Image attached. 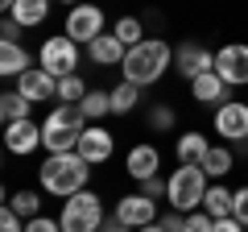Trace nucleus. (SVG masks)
Here are the masks:
<instances>
[{"label": "nucleus", "instance_id": "obj_22", "mask_svg": "<svg viewBox=\"0 0 248 232\" xmlns=\"http://www.w3.org/2000/svg\"><path fill=\"white\" fill-rule=\"evenodd\" d=\"M29 108H33V99H25L21 91H4V96H0V116H4V125L29 120Z\"/></svg>", "mask_w": 248, "mask_h": 232}, {"label": "nucleus", "instance_id": "obj_16", "mask_svg": "<svg viewBox=\"0 0 248 232\" xmlns=\"http://www.w3.org/2000/svg\"><path fill=\"white\" fill-rule=\"evenodd\" d=\"M228 83H223L219 79V75H215V71H207V75H199V79L195 83H190V96H195L199 99V104H211V108H223V104H228Z\"/></svg>", "mask_w": 248, "mask_h": 232}, {"label": "nucleus", "instance_id": "obj_33", "mask_svg": "<svg viewBox=\"0 0 248 232\" xmlns=\"http://www.w3.org/2000/svg\"><path fill=\"white\" fill-rule=\"evenodd\" d=\"M0 232H25V220H21L13 207H4V212H0Z\"/></svg>", "mask_w": 248, "mask_h": 232}, {"label": "nucleus", "instance_id": "obj_4", "mask_svg": "<svg viewBox=\"0 0 248 232\" xmlns=\"http://www.w3.org/2000/svg\"><path fill=\"white\" fill-rule=\"evenodd\" d=\"M166 199H170V207L182 212V215L203 212V199H207V174H203V166H178L174 174H170Z\"/></svg>", "mask_w": 248, "mask_h": 232}, {"label": "nucleus", "instance_id": "obj_26", "mask_svg": "<svg viewBox=\"0 0 248 232\" xmlns=\"http://www.w3.org/2000/svg\"><path fill=\"white\" fill-rule=\"evenodd\" d=\"M4 207H13L25 224L33 220V215H42V199H37L33 191H17V195H9V199H4Z\"/></svg>", "mask_w": 248, "mask_h": 232}, {"label": "nucleus", "instance_id": "obj_29", "mask_svg": "<svg viewBox=\"0 0 248 232\" xmlns=\"http://www.w3.org/2000/svg\"><path fill=\"white\" fill-rule=\"evenodd\" d=\"M149 125H153V129H161V133H166V129H174V108L153 104V108H149Z\"/></svg>", "mask_w": 248, "mask_h": 232}, {"label": "nucleus", "instance_id": "obj_3", "mask_svg": "<svg viewBox=\"0 0 248 232\" xmlns=\"http://www.w3.org/2000/svg\"><path fill=\"white\" fill-rule=\"evenodd\" d=\"M83 129H87V120H83L79 104H58L42 120V145L50 153H75V149H79Z\"/></svg>", "mask_w": 248, "mask_h": 232}, {"label": "nucleus", "instance_id": "obj_30", "mask_svg": "<svg viewBox=\"0 0 248 232\" xmlns=\"http://www.w3.org/2000/svg\"><path fill=\"white\" fill-rule=\"evenodd\" d=\"M182 232H215V220H211L207 212H190V215H186V228H182Z\"/></svg>", "mask_w": 248, "mask_h": 232}, {"label": "nucleus", "instance_id": "obj_9", "mask_svg": "<svg viewBox=\"0 0 248 232\" xmlns=\"http://www.w3.org/2000/svg\"><path fill=\"white\" fill-rule=\"evenodd\" d=\"M174 66H178V75H182L186 83H195L199 75L215 71V54L207 50V46H199V42H178L174 46Z\"/></svg>", "mask_w": 248, "mask_h": 232}, {"label": "nucleus", "instance_id": "obj_1", "mask_svg": "<svg viewBox=\"0 0 248 232\" xmlns=\"http://www.w3.org/2000/svg\"><path fill=\"white\" fill-rule=\"evenodd\" d=\"M87 174H91V162L79 158V153H50L37 166L42 191L46 195H58V199H71L79 191H87Z\"/></svg>", "mask_w": 248, "mask_h": 232}, {"label": "nucleus", "instance_id": "obj_28", "mask_svg": "<svg viewBox=\"0 0 248 232\" xmlns=\"http://www.w3.org/2000/svg\"><path fill=\"white\" fill-rule=\"evenodd\" d=\"M83 96H87V83L79 75H62L58 79V104H83Z\"/></svg>", "mask_w": 248, "mask_h": 232}, {"label": "nucleus", "instance_id": "obj_27", "mask_svg": "<svg viewBox=\"0 0 248 232\" xmlns=\"http://www.w3.org/2000/svg\"><path fill=\"white\" fill-rule=\"evenodd\" d=\"M232 166H236V162H232V153L223 149V145H211V153L203 158V174L207 179H223Z\"/></svg>", "mask_w": 248, "mask_h": 232}, {"label": "nucleus", "instance_id": "obj_19", "mask_svg": "<svg viewBox=\"0 0 248 232\" xmlns=\"http://www.w3.org/2000/svg\"><path fill=\"white\" fill-rule=\"evenodd\" d=\"M211 153L203 133H182L178 137V166H203V158Z\"/></svg>", "mask_w": 248, "mask_h": 232}, {"label": "nucleus", "instance_id": "obj_2", "mask_svg": "<svg viewBox=\"0 0 248 232\" xmlns=\"http://www.w3.org/2000/svg\"><path fill=\"white\" fill-rule=\"evenodd\" d=\"M124 79L137 83V87H149V83H157L161 75L174 66V46L161 42V37H145L141 46H133V50L124 54Z\"/></svg>", "mask_w": 248, "mask_h": 232}, {"label": "nucleus", "instance_id": "obj_11", "mask_svg": "<svg viewBox=\"0 0 248 232\" xmlns=\"http://www.w3.org/2000/svg\"><path fill=\"white\" fill-rule=\"evenodd\" d=\"M112 215H116L120 224H128V228H149V224H157V203L145 199L141 191H137V195H124L120 203H116Z\"/></svg>", "mask_w": 248, "mask_h": 232}, {"label": "nucleus", "instance_id": "obj_39", "mask_svg": "<svg viewBox=\"0 0 248 232\" xmlns=\"http://www.w3.org/2000/svg\"><path fill=\"white\" fill-rule=\"evenodd\" d=\"M137 232H166L161 224H149V228H137Z\"/></svg>", "mask_w": 248, "mask_h": 232}, {"label": "nucleus", "instance_id": "obj_15", "mask_svg": "<svg viewBox=\"0 0 248 232\" xmlns=\"http://www.w3.org/2000/svg\"><path fill=\"white\" fill-rule=\"evenodd\" d=\"M157 166H161L157 145H133V149H128V158H124V170H128L137 182L153 179V174H157Z\"/></svg>", "mask_w": 248, "mask_h": 232}, {"label": "nucleus", "instance_id": "obj_23", "mask_svg": "<svg viewBox=\"0 0 248 232\" xmlns=\"http://www.w3.org/2000/svg\"><path fill=\"white\" fill-rule=\"evenodd\" d=\"M79 112H83V120H87V125H95L99 116H108V112H112V91H95V87H91L87 96H83Z\"/></svg>", "mask_w": 248, "mask_h": 232}, {"label": "nucleus", "instance_id": "obj_34", "mask_svg": "<svg viewBox=\"0 0 248 232\" xmlns=\"http://www.w3.org/2000/svg\"><path fill=\"white\" fill-rule=\"evenodd\" d=\"M25 232H62V224L50 220V215H33V220L25 224Z\"/></svg>", "mask_w": 248, "mask_h": 232}, {"label": "nucleus", "instance_id": "obj_40", "mask_svg": "<svg viewBox=\"0 0 248 232\" xmlns=\"http://www.w3.org/2000/svg\"><path fill=\"white\" fill-rule=\"evenodd\" d=\"M13 4H17V0H0V9H4V13H13Z\"/></svg>", "mask_w": 248, "mask_h": 232}, {"label": "nucleus", "instance_id": "obj_21", "mask_svg": "<svg viewBox=\"0 0 248 232\" xmlns=\"http://www.w3.org/2000/svg\"><path fill=\"white\" fill-rule=\"evenodd\" d=\"M9 17H17L25 29H33V25H42V21L50 17V0H17Z\"/></svg>", "mask_w": 248, "mask_h": 232}, {"label": "nucleus", "instance_id": "obj_18", "mask_svg": "<svg viewBox=\"0 0 248 232\" xmlns=\"http://www.w3.org/2000/svg\"><path fill=\"white\" fill-rule=\"evenodd\" d=\"M25 71H33V58L21 42H0V75L4 79H21Z\"/></svg>", "mask_w": 248, "mask_h": 232}, {"label": "nucleus", "instance_id": "obj_10", "mask_svg": "<svg viewBox=\"0 0 248 232\" xmlns=\"http://www.w3.org/2000/svg\"><path fill=\"white\" fill-rule=\"evenodd\" d=\"M215 133L223 141H248V99H228L215 108Z\"/></svg>", "mask_w": 248, "mask_h": 232}, {"label": "nucleus", "instance_id": "obj_24", "mask_svg": "<svg viewBox=\"0 0 248 232\" xmlns=\"http://www.w3.org/2000/svg\"><path fill=\"white\" fill-rule=\"evenodd\" d=\"M137 99H141V87H137V83H128V79H120V83L112 87V112H116V116L133 112Z\"/></svg>", "mask_w": 248, "mask_h": 232}, {"label": "nucleus", "instance_id": "obj_13", "mask_svg": "<svg viewBox=\"0 0 248 232\" xmlns=\"http://www.w3.org/2000/svg\"><path fill=\"white\" fill-rule=\"evenodd\" d=\"M37 145H42V125H33V120H17V125H4V149H9V153L25 158V153H33Z\"/></svg>", "mask_w": 248, "mask_h": 232}, {"label": "nucleus", "instance_id": "obj_35", "mask_svg": "<svg viewBox=\"0 0 248 232\" xmlns=\"http://www.w3.org/2000/svg\"><path fill=\"white\" fill-rule=\"evenodd\" d=\"M21 33H25V25H21L17 17H4V25H0V37H4V42H21Z\"/></svg>", "mask_w": 248, "mask_h": 232}, {"label": "nucleus", "instance_id": "obj_36", "mask_svg": "<svg viewBox=\"0 0 248 232\" xmlns=\"http://www.w3.org/2000/svg\"><path fill=\"white\" fill-rule=\"evenodd\" d=\"M157 224H161L166 232H182V228H186V215H182V212H170V215H161Z\"/></svg>", "mask_w": 248, "mask_h": 232}, {"label": "nucleus", "instance_id": "obj_42", "mask_svg": "<svg viewBox=\"0 0 248 232\" xmlns=\"http://www.w3.org/2000/svg\"><path fill=\"white\" fill-rule=\"evenodd\" d=\"M244 145H248V141H244Z\"/></svg>", "mask_w": 248, "mask_h": 232}, {"label": "nucleus", "instance_id": "obj_38", "mask_svg": "<svg viewBox=\"0 0 248 232\" xmlns=\"http://www.w3.org/2000/svg\"><path fill=\"white\" fill-rule=\"evenodd\" d=\"M99 232H128V224H120V220L112 215V220H104V228H99Z\"/></svg>", "mask_w": 248, "mask_h": 232}, {"label": "nucleus", "instance_id": "obj_37", "mask_svg": "<svg viewBox=\"0 0 248 232\" xmlns=\"http://www.w3.org/2000/svg\"><path fill=\"white\" fill-rule=\"evenodd\" d=\"M215 232H244V224L228 215V220H215Z\"/></svg>", "mask_w": 248, "mask_h": 232}, {"label": "nucleus", "instance_id": "obj_7", "mask_svg": "<svg viewBox=\"0 0 248 232\" xmlns=\"http://www.w3.org/2000/svg\"><path fill=\"white\" fill-rule=\"evenodd\" d=\"M215 75L228 87H248V46L244 42H228L215 50Z\"/></svg>", "mask_w": 248, "mask_h": 232}, {"label": "nucleus", "instance_id": "obj_8", "mask_svg": "<svg viewBox=\"0 0 248 232\" xmlns=\"http://www.w3.org/2000/svg\"><path fill=\"white\" fill-rule=\"evenodd\" d=\"M104 33V9L99 4H75L66 13V37L79 46H91L95 37Z\"/></svg>", "mask_w": 248, "mask_h": 232}, {"label": "nucleus", "instance_id": "obj_32", "mask_svg": "<svg viewBox=\"0 0 248 232\" xmlns=\"http://www.w3.org/2000/svg\"><path fill=\"white\" fill-rule=\"evenodd\" d=\"M232 220H240V224L248 228V187L236 191V199H232Z\"/></svg>", "mask_w": 248, "mask_h": 232}, {"label": "nucleus", "instance_id": "obj_20", "mask_svg": "<svg viewBox=\"0 0 248 232\" xmlns=\"http://www.w3.org/2000/svg\"><path fill=\"white\" fill-rule=\"evenodd\" d=\"M232 199H236V191H228L223 182H219V187H207L203 212L211 215V220H228V215H232Z\"/></svg>", "mask_w": 248, "mask_h": 232}, {"label": "nucleus", "instance_id": "obj_31", "mask_svg": "<svg viewBox=\"0 0 248 232\" xmlns=\"http://www.w3.org/2000/svg\"><path fill=\"white\" fill-rule=\"evenodd\" d=\"M166 191H170V179H161V174H153V179L141 182V195H145V199H161Z\"/></svg>", "mask_w": 248, "mask_h": 232}, {"label": "nucleus", "instance_id": "obj_25", "mask_svg": "<svg viewBox=\"0 0 248 232\" xmlns=\"http://www.w3.org/2000/svg\"><path fill=\"white\" fill-rule=\"evenodd\" d=\"M112 33L120 37L128 50H133V46H141V42H145V21H141V17H120V21L112 25Z\"/></svg>", "mask_w": 248, "mask_h": 232}, {"label": "nucleus", "instance_id": "obj_17", "mask_svg": "<svg viewBox=\"0 0 248 232\" xmlns=\"http://www.w3.org/2000/svg\"><path fill=\"white\" fill-rule=\"evenodd\" d=\"M87 54H91V63H95V66H120L124 54H128V46H124L116 33H99L95 42L87 46Z\"/></svg>", "mask_w": 248, "mask_h": 232}, {"label": "nucleus", "instance_id": "obj_5", "mask_svg": "<svg viewBox=\"0 0 248 232\" xmlns=\"http://www.w3.org/2000/svg\"><path fill=\"white\" fill-rule=\"evenodd\" d=\"M62 232H99L104 228V203H99L95 191H79L62 203V215H58Z\"/></svg>", "mask_w": 248, "mask_h": 232}, {"label": "nucleus", "instance_id": "obj_41", "mask_svg": "<svg viewBox=\"0 0 248 232\" xmlns=\"http://www.w3.org/2000/svg\"><path fill=\"white\" fill-rule=\"evenodd\" d=\"M62 4H71V9H75V4H83V0H62Z\"/></svg>", "mask_w": 248, "mask_h": 232}, {"label": "nucleus", "instance_id": "obj_12", "mask_svg": "<svg viewBox=\"0 0 248 232\" xmlns=\"http://www.w3.org/2000/svg\"><path fill=\"white\" fill-rule=\"evenodd\" d=\"M79 158H87L91 166H99V162H108L116 153V141H112V133L108 129H99V125H87L83 129V137H79Z\"/></svg>", "mask_w": 248, "mask_h": 232}, {"label": "nucleus", "instance_id": "obj_14", "mask_svg": "<svg viewBox=\"0 0 248 232\" xmlns=\"http://www.w3.org/2000/svg\"><path fill=\"white\" fill-rule=\"evenodd\" d=\"M17 91L25 99H33V104H42V99H58V79H54L50 71H42V66H33V71H25L17 79Z\"/></svg>", "mask_w": 248, "mask_h": 232}, {"label": "nucleus", "instance_id": "obj_6", "mask_svg": "<svg viewBox=\"0 0 248 232\" xmlns=\"http://www.w3.org/2000/svg\"><path fill=\"white\" fill-rule=\"evenodd\" d=\"M37 66H42V71H50L54 79H62V75H75V66H79V42H71L66 33L46 37L42 50H37Z\"/></svg>", "mask_w": 248, "mask_h": 232}]
</instances>
